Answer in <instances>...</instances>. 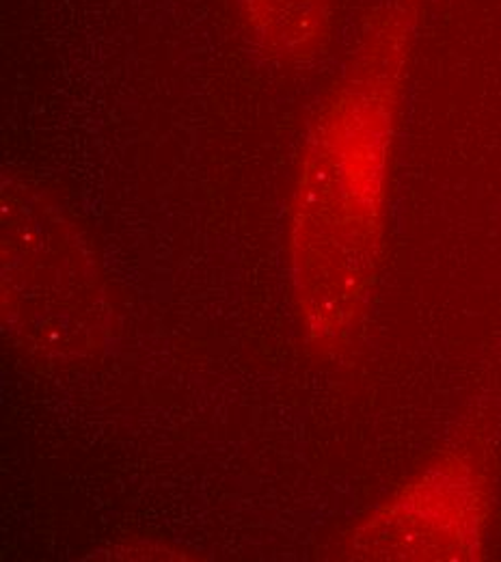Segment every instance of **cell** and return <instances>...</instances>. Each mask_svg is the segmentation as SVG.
<instances>
[{
	"mask_svg": "<svg viewBox=\"0 0 501 562\" xmlns=\"http://www.w3.org/2000/svg\"><path fill=\"white\" fill-rule=\"evenodd\" d=\"M244 31L262 53L286 66H307L331 44L338 0H236Z\"/></svg>",
	"mask_w": 501,
	"mask_h": 562,
	"instance_id": "cell-3",
	"label": "cell"
},
{
	"mask_svg": "<svg viewBox=\"0 0 501 562\" xmlns=\"http://www.w3.org/2000/svg\"><path fill=\"white\" fill-rule=\"evenodd\" d=\"M491 517V483L469 459H443L365 526L376 559H476Z\"/></svg>",
	"mask_w": 501,
	"mask_h": 562,
	"instance_id": "cell-2",
	"label": "cell"
},
{
	"mask_svg": "<svg viewBox=\"0 0 501 562\" xmlns=\"http://www.w3.org/2000/svg\"><path fill=\"white\" fill-rule=\"evenodd\" d=\"M429 0H383L329 93L303 158L294 245L342 280L355 314L387 223L402 93Z\"/></svg>",
	"mask_w": 501,
	"mask_h": 562,
	"instance_id": "cell-1",
	"label": "cell"
}]
</instances>
